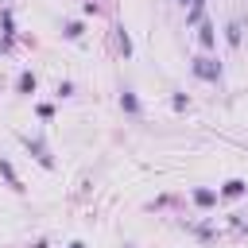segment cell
<instances>
[{
    "instance_id": "obj_15",
    "label": "cell",
    "mask_w": 248,
    "mask_h": 248,
    "mask_svg": "<svg viewBox=\"0 0 248 248\" xmlns=\"http://www.w3.org/2000/svg\"><path fill=\"white\" fill-rule=\"evenodd\" d=\"M70 248H85V244H81V240H74V244H70Z\"/></svg>"
},
{
    "instance_id": "obj_10",
    "label": "cell",
    "mask_w": 248,
    "mask_h": 248,
    "mask_svg": "<svg viewBox=\"0 0 248 248\" xmlns=\"http://www.w3.org/2000/svg\"><path fill=\"white\" fill-rule=\"evenodd\" d=\"M205 16V0H190V12H186V23H202Z\"/></svg>"
},
{
    "instance_id": "obj_3",
    "label": "cell",
    "mask_w": 248,
    "mask_h": 248,
    "mask_svg": "<svg viewBox=\"0 0 248 248\" xmlns=\"http://www.w3.org/2000/svg\"><path fill=\"white\" fill-rule=\"evenodd\" d=\"M23 143L31 147V155H35V159H39V163H43L46 170L54 167V159H50V151H46V143H43V140H31V136H23Z\"/></svg>"
},
{
    "instance_id": "obj_16",
    "label": "cell",
    "mask_w": 248,
    "mask_h": 248,
    "mask_svg": "<svg viewBox=\"0 0 248 248\" xmlns=\"http://www.w3.org/2000/svg\"><path fill=\"white\" fill-rule=\"evenodd\" d=\"M178 4H190V0H178Z\"/></svg>"
},
{
    "instance_id": "obj_14",
    "label": "cell",
    "mask_w": 248,
    "mask_h": 248,
    "mask_svg": "<svg viewBox=\"0 0 248 248\" xmlns=\"http://www.w3.org/2000/svg\"><path fill=\"white\" fill-rule=\"evenodd\" d=\"M58 97H74V85L70 81H58Z\"/></svg>"
},
{
    "instance_id": "obj_1",
    "label": "cell",
    "mask_w": 248,
    "mask_h": 248,
    "mask_svg": "<svg viewBox=\"0 0 248 248\" xmlns=\"http://www.w3.org/2000/svg\"><path fill=\"white\" fill-rule=\"evenodd\" d=\"M190 70H194V78H202V81H221V62L209 58V54H198V58L190 62Z\"/></svg>"
},
{
    "instance_id": "obj_7",
    "label": "cell",
    "mask_w": 248,
    "mask_h": 248,
    "mask_svg": "<svg viewBox=\"0 0 248 248\" xmlns=\"http://www.w3.org/2000/svg\"><path fill=\"white\" fill-rule=\"evenodd\" d=\"M198 43H202L205 50H209V46H217V27L202 19V23H198Z\"/></svg>"
},
{
    "instance_id": "obj_8",
    "label": "cell",
    "mask_w": 248,
    "mask_h": 248,
    "mask_svg": "<svg viewBox=\"0 0 248 248\" xmlns=\"http://www.w3.org/2000/svg\"><path fill=\"white\" fill-rule=\"evenodd\" d=\"M120 108H124V112H132V116H140V112H143V108H140V97H136L132 89H120Z\"/></svg>"
},
{
    "instance_id": "obj_2",
    "label": "cell",
    "mask_w": 248,
    "mask_h": 248,
    "mask_svg": "<svg viewBox=\"0 0 248 248\" xmlns=\"http://www.w3.org/2000/svg\"><path fill=\"white\" fill-rule=\"evenodd\" d=\"M244 194H248V182H244V178H229V182L221 186V194H217V198H225V202H236V198H244Z\"/></svg>"
},
{
    "instance_id": "obj_9",
    "label": "cell",
    "mask_w": 248,
    "mask_h": 248,
    "mask_svg": "<svg viewBox=\"0 0 248 248\" xmlns=\"http://www.w3.org/2000/svg\"><path fill=\"white\" fill-rule=\"evenodd\" d=\"M225 43H229L232 50L240 46V23H236V19H229V23H225Z\"/></svg>"
},
{
    "instance_id": "obj_12",
    "label": "cell",
    "mask_w": 248,
    "mask_h": 248,
    "mask_svg": "<svg viewBox=\"0 0 248 248\" xmlns=\"http://www.w3.org/2000/svg\"><path fill=\"white\" fill-rule=\"evenodd\" d=\"M116 46H120L124 54H132V39H128V31H124V27H116Z\"/></svg>"
},
{
    "instance_id": "obj_13",
    "label": "cell",
    "mask_w": 248,
    "mask_h": 248,
    "mask_svg": "<svg viewBox=\"0 0 248 248\" xmlns=\"http://www.w3.org/2000/svg\"><path fill=\"white\" fill-rule=\"evenodd\" d=\"M170 105H174V112H186V108H190V97H186V93H174Z\"/></svg>"
},
{
    "instance_id": "obj_11",
    "label": "cell",
    "mask_w": 248,
    "mask_h": 248,
    "mask_svg": "<svg viewBox=\"0 0 248 248\" xmlns=\"http://www.w3.org/2000/svg\"><path fill=\"white\" fill-rule=\"evenodd\" d=\"M62 35H66V39H81V35H85L81 19H70V23H62Z\"/></svg>"
},
{
    "instance_id": "obj_5",
    "label": "cell",
    "mask_w": 248,
    "mask_h": 248,
    "mask_svg": "<svg viewBox=\"0 0 248 248\" xmlns=\"http://www.w3.org/2000/svg\"><path fill=\"white\" fill-rule=\"evenodd\" d=\"M190 198H194L202 209H213V205H217V190H209V186H194Z\"/></svg>"
},
{
    "instance_id": "obj_4",
    "label": "cell",
    "mask_w": 248,
    "mask_h": 248,
    "mask_svg": "<svg viewBox=\"0 0 248 248\" xmlns=\"http://www.w3.org/2000/svg\"><path fill=\"white\" fill-rule=\"evenodd\" d=\"M35 89H39L35 74H31V70H19V78H16V93H19V97H31Z\"/></svg>"
},
{
    "instance_id": "obj_6",
    "label": "cell",
    "mask_w": 248,
    "mask_h": 248,
    "mask_svg": "<svg viewBox=\"0 0 248 248\" xmlns=\"http://www.w3.org/2000/svg\"><path fill=\"white\" fill-rule=\"evenodd\" d=\"M0 174H4V182H8V186H12L16 194H23V182H19V174H16V167H12V163H8L4 155H0Z\"/></svg>"
}]
</instances>
